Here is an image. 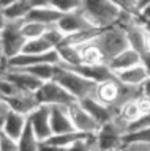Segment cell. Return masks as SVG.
<instances>
[{
  "label": "cell",
  "mask_w": 150,
  "mask_h": 151,
  "mask_svg": "<svg viewBox=\"0 0 150 151\" xmlns=\"http://www.w3.org/2000/svg\"><path fill=\"white\" fill-rule=\"evenodd\" d=\"M81 9L98 28H106L114 24H119L125 13L111 0H82Z\"/></svg>",
  "instance_id": "obj_1"
},
{
  "label": "cell",
  "mask_w": 150,
  "mask_h": 151,
  "mask_svg": "<svg viewBox=\"0 0 150 151\" xmlns=\"http://www.w3.org/2000/svg\"><path fill=\"white\" fill-rule=\"evenodd\" d=\"M93 42L98 46L103 58H104L106 65L114 58L117 54H120L122 50L128 49V38H126L125 28L120 24H114L111 27L101 28L98 32V35L93 38Z\"/></svg>",
  "instance_id": "obj_2"
},
{
  "label": "cell",
  "mask_w": 150,
  "mask_h": 151,
  "mask_svg": "<svg viewBox=\"0 0 150 151\" xmlns=\"http://www.w3.org/2000/svg\"><path fill=\"white\" fill-rule=\"evenodd\" d=\"M54 80H57L76 101H81L84 98H88V96L95 94L96 82L84 77L79 73H76V71L70 69L60 63L57 65V69H55Z\"/></svg>",
  "instance_id": "obj_3"
},
{
  "label": "cell",
  "mask_w": 150,
  "mask_h": 151,
  "mask_svg": "<svg viewBox=\"0 0 150 151\" xmlns=\"http://www.w3.org/2000/svg\"><path fill=\"white\" fill-rule=\"evenodd\" d=\"M128 124L122 121L119 116H114V120L101 124L100 129L95 132V143L98 151H117L123 145V135Z\"/></svg>",
  "instance_id": "obj_4"
},
{
  "label": "cell",
  "mask_w": 150,
  "mask_h": 151,
  "mask_svg": "<svg viewBox=\"0 0 150 151\" xmlns=\"http://www.w3.org/2000/svg\"><path fill=\"white\" fill-rule=\"evenodd\" d=\"M21 24H22V21H7L2 33H0L3 57H5L7 60L19 55L22 52V49H24L27 38L24 36V33H22Z\"/></svg>",
  "instance_id": "obj_5"
},
{
  "label": "cell",
  "mask_w": 150,
  "mask_h": 151,
  "mask_svg": "<svg viewBox=\"0 0 150 151\" xmlns=\"http://www.w3.org/2000/svg\"><path fill=\"white\" fill-rule=\"evenodd\" d=\"M35 93L40 104L46 106H71L73 102H76V99L54 79L43 82Z\"/></svg>",
  "instance_id": "obj_6"
},
{
  "label": "cell",
  "mask_w": 150,
  "mask_h": 151,
  "mask_svg": "<svg viewBox=\"0 0 150 151\" xmlns=\"http://www.w3.org/2000/svg\"><path fill=\"white\" fill-rule=\"evenodd\" d=\"M55 25L65 33V36L74 35V33H79V32H87V30L98 28L90 22V19L86 16V13L81 8L74 9V11H70V13H63Z\"/></svg>",
  "instance_id": "obj_7"
},
{
  "label": "cell",
  "mask_w": 150,
  "mask_h": 151,
  "mask_svg": "<svg viewBox=\"0 0 150 151\" xmlns=\"http://www.w3.org/2000/svg\"><path fill=\"white\" fill-rule=\"evenodd\" d=\"M27 123L33 129L36 137L43 142L52 134L51 129V106L46 104H40L33 112H30L27 115Z\"/></svg>",
  "instance_id": "obj_8"
},
{
  "label": "cell",
  "mask_w": 150,
  "mask_h": 151,
  "mask_svg": "<svg viewBox=\"0 0 150 151\" xmlns=\"http://www.w3.org/2000/svg\"><path fill=\"white\" fill-rule=\"evenodd\" d=\"M147 112H150V99L141 93L138 98H134V99H131V101H128L126 104H123V106L117 110V116H119L122 121H125L130 127V124H133L134 121H138L139 118L142 115H145Z\"/></svg>",
  "instance_id": "obj_9"
},
{
  "label": "cell",
  "mask_w": 150,
  "mask_h": 151,
  "mask_svg": "<svg viewBox=\"0 0 150 151\" xmlns=\"http://www.w3.org/2000/svg\"><path fill=\"white\" fill-rule=\"evenodd\" d=\"M70 115H71V120H73V124L76 127V131L84 132V134H95L101 126L78 101L70 106Z\"/></svg>",
  "instance_id": "obj_10"
},
{
  "label": "cell",
  "mask_w": 150,
  "mask_h": 151,
  "mask_svg": "<svg viewBox=\"0 0 150 151\" xmlns=\"http://www.w3.org/2000/svg\"><path fill=\"white\" fill-rule=\"evenodd\" d=\"M3 76L14 85L17 91H36L40 88V85L43 83L40 79H36L35 76L29 74L27 71L21 68H10L8 66Z\"/></svg>",
  "instance_id": "obj_11"
},
{
  "label": "cell",
  "mask_w": 150,
  "mask_h": 151,
  "mask_svg": "<svg viewBox=\"0 0 150 151\" xmlns=\"http://www.w3.org/2000/svg\"><path fill=\"white\" fill-rule=\"evenodd\" d=\"M5 102L8 109L17 113H22V115H29L30 112H33L40 106V101L35 91H16L11 96L5 98Z\"/></svg>",
  "instance_id": "obj_12"
},
{
  "label": "cell",
  "mask_w": 150,
  "mask_h": 151,
  "mask_svg": "<svg viewBox=\"0 0 150 151\" xmlns=\"http://www.w3.org/2000/svg\"><path fill=\"white\" fill-rule=\"evenodd\" d=\"M81 106L86 109V110L90 113V115L95 118V120L100 123V124H106L114 120V116L117 115V112L114 109H111L109 106L103 104L101 101H98L95 96H88V98H84L81 101H78Z\"/></svg>",
  "instance_id": "obj_13"
},
{
  "label": "cell",
  "mask_w": 150,
  "mask_h": 151,
  "mask_svg": "<svg viewBox=\"0 0 150 151\" xmlns=\"http://www.w3.org/2000/svg\"><path fill=\"white\" fill-rule=\"evenodd\" d=\"M51 129L52 134L76 131L70 115V106H51Z\"/></svg>",
  "instance_id": "obj_14"
},
{
  "label": "cell",
  "mask_w": 150,
  "mask_h": 151,
  "mask_svg": "<svg viewBox=\"0 0 150 151\" xmlns=\"http://www.w3.org/2000/svg\"><path fill=\"white\" fill-rule=\"evenodd\" d=\"M25 126H27V115H22V113H17L11 110V109H8V112L5 113V116L2 120L0 131H3L5 134L14 137V139H19V135L25 129Z\"/></svg>",
  "instance_id": "obj_15"
},
{
  "label": "cell",
  "mask_w": 150,
  "mask_h": 151,
  "mask_svg": "<svg viewBox=\"0 0 150 151\" xmlns=\"http://www.w3.org/2000/svg\"><path fill=\"white\" fill-rule=\"evenodd\" d=\"M114 76L120 80V82H123L126 85H133V87H141V85L149 79L147 68L144 66L142 61L138 65H134V66H131V68L117 71V73H114Z\"/></svg>",
  "instance_id": "obj_16"
},
{
  "label": "cell",
  "mask_w": 150,
  "mask_h": 151,
  "mask_svg": "<svg viewBox=\"0 0 150 151\" xmlns=\"http://www.w3.org/2000/svg\"><path fill=\"white\" fill-rule=\"evenodd\" d=\"M141 61H142V57H141L139 52L131 49V47H128V49L122 50L120 54H117L114 58L107 63V66L111 68L112 73H117V71L131 68V66L138 65V63H141Z\"/></svg>",
  "instance_id": "obj_17"
},
{
  "label": "cell",
  "mask_w": 150,
  "mask_h": 151,
  "mask_svg": "<svg viewBox=\"0 0 150 151\" xmlns=\"http://www.w3.org/2000/svg\"><path fill=\"white\" fill-rule=\"evenodd\" d=\"M62 14L63 13H59L57 9H54L52 6H36V8L30 9V13L27 14L25 19L36 21L40 24H44V25H55Z\"/></svg>",
  "instance_id": "obj_18"
},
{
  "label": "cell",
  "mask_w": 150,
  "mask_h": 151,
  "mask_svg": "<svg viewBox=\"0 0 150 151\" xmlns=\"http://www.w3.org/2000/svg\"><path fill=\"white\" fill-rule=\"evenodd\" d=\"M76 46L79 47V54H81V60L84 65H106L100 49L93 42V40L82 42V44H76Z\"/></svg>",
  "instance_id": "obj_19"
},
{
  "label": "cell",
  "mask_w": 150,
  "mask_h": 151,
  "mask_svg": "<svg viewBox=\"0 0 150 151\" xmlns=\"http://www.w3.org/2000/svg\"><path fill=\"white\" fill-rule=\"evenodd\" d=\"M59 58H60V65L63 66H78L82 65L81 60V54H79V47L71 42H63L62 46H59L57 49Z\"/></svg>",
  "instance_id": "obj_20"
},
{
  "label": "cell",
  "mask_w": 150,
  "mask_h": 151,
  "mask_svg": "<svg viewBox=\"0 0 150 151\" xmlns=\"http://www.w3.org/2000/svg\"><path fill=\"white\" fill-rule=\"evenodd\" d=\"M30 9L32 5L29 0H17L10 6H7L5 9H2V13L7 21H24L27 14L30 13Z\"/></svg>",
  "instance_id": "obj_21"
},
{
  "label": "cell",
  "mask_w": 150,
  "mask_h": 151,
  "mask_svg": "<svg viewBox=\"0 0 150 151\" xmlns=\"http://www.w3.org/2000/svg\"><path fill=\"white\" fill-rule=\"evenodd\" d=\"M41 140L36 137L33 129L27 123L25 129L22 131V134L17 139V151H40Z\"/></svg>",
  "instance_id": "obj_22"
},
{
  "label": "cell",
  "mask_w": 150,
  "mask_h": 151,
  "mask_svg": "<svg viewBox=\"0 0 150 151\" xmlns=\"http://www.w3.org/2000/svg\"><path fill=\"white\" fill-rule=\"evenodd\" d=\"M84 135H87V134H84V132H79V131H73V132H63V134H51L46 140V143H49V145H54V146H59V148H68L70 145H73L76 140L79 139H82Z\"/></svg>",
  "instance_id": "obj_23"
},
{
  "label": "cell",
  "mask_w": 150,
  "mask_h": 151,
  "mask_svg": "<svg viewBox=\"0 0 150 151\" xmlns=\"http://www.w3.org/2000/svg\"><path fill=\"white\" fill-rule=\"evenodd\" d=\"M49 50H54V47L49 44V41L44 36H40V38L27 40L21 54H43V52H49Z\"/></svg>",
  "instance_id": "obj_24"
},
{
  "label": "cell",
  "mask_w": 150,
  "mask_h": 151,
  "mask_svg": "<svg viewBox=\"0 0 150 151\" xmlns=\"http://www.w3.org/2000/svg\"><path fill=\"white\" fill-rule=\"evenodd\" d=\"M22 27V33L27 40H32V38H40L43 36L46 30L51 27V25H44V24H40L36 21H30V19H24L21 24Z\"/></svg>",
  "instance_id": "obj_25"
},
{
  "label": "cell",
  "mask_w": 150,
  "mask_h": 151,
  "mask_svg": "<svg viewBox=\"0 0 150 151\" xmlns=\"http://www.w3.org/2000/svg\"><path fill=\"white\" fill-rule=\"evenodd\" d=\"M48 3L59 13H70L81 8L82 0H48Z\"/></svg>",
  "instance_id": "obj_26"
},
{
  "label": "cell",
  "mask_w": 150,
  "mask_h": 151,
  "mask_svg": "<svg viewBox=\"0 0 150 151\" xmlns=\"http://www.w3.org/2000/svg\"><path fill=\"white\" fill-rule=\"evenodd\" d=\"M43 36L49 41V44L52 46L54 49H57L59 46H62L65 42V33L60 30L57 25H51L48 30H46V33Z\"/></svg>",
  "instance_id": "obj_27"
},
{
  "label": "cell",
  "mask_w": 150,
  "mask_h": 151,
  "mask_svg": "<svg viewBox=\"0 0 150 151\" xmlns=\"http://www.w3.org/2000/svg\"><path fill=\"white\" fill-rule=\"evenodd\" d=\"M128 140H141V142H150V126L141 127L136 131H130L123 135V142Z\"/></svg>",
  "instance_id": "obj_28"
},
{
  "label": "cell",
  "mask_w": 150,
  "mask_h": 151,
  "mask_svg": "<svg viewBox=\"0 0 150 151\" xmlns=\"http://www.w3.org/2000/svg\"><path fill=\"white\" fill-rule=\"evenodd\" d=\"M0 151H17V139L0 131Z\"/></svg>",
  "instance_id": "obj_29"
},
{
  "label": "cell",
  "mask_w": 150,
  "mask_h": 151,
  "mask_svg": "<svg viewBox=\"0 0 150 151\" xmlns=\"http://www.w3.org/2000/svg\"><path fill=\"white\" fill-rule=\"evenodd\" d=\"M123 151H150V142H141V140H128L122 145Z\"/></svg>",
  "instance_id": "obj_30"
},
{
  "label": "cell",
  "mask_w": 150,
  "mask_h": 151,
  "mask_svg": "<svg viewBox=\"0 0 150 151\" xmlns=\"http://www.w3.org/2000/svg\"><path fill=\"white\" fill-rule=\"evenodd\" d=\"M16 91L17 90L14 88V85H13L3 74H0V94H2L3 98H8V96H11V94L16 93Z\"/></svg>",
  "instance_id": "obj_31"
},
{
  "label": "cell",
  "mask_w": 150,
  "mask_h": 151,
  "mask_svg": "<svg viewBox=\"0 0 150 151\" xmlns=\"http://www.w3.org/2000/svg\"><path fill=\"white\" fill-rule=\"evenodd\" d=\"M147 126H150V112H147L145 115H142L138 121H134L133 124H130V127H128V131H126V132L141 129V127H147Z\"/></svg>",
  "instance_id": "obj_32"
},
{
  "label": "cell",
  "mask_w": 150,
  "mask_h": 151,
  "mask_svg": "<svg viewBox=\"0 0 150 151\" xmlns=\"http://www.w3.org/2000/svg\"><path fill=\"white\" fill-rule=\"evenodd\" d=\"M111 2H112V3H115L117 6L122 8L123 11H130V13H139V11H134V9L131 8L128 3H126V0H111Z\"/></svg>",
  "instance_id": "obj_33"
},
{
  "label": "cell",
  "mask_w": 150,
  "mask_h": 151,
  "mask_svg": "<svg viewBox=\"0 0 150 151\" xmlns=\"http://www.w3.org/2000/svg\"><path fill=\"white\" fill-rule=\"evenodd\" d=\"M139 14L144 21H150V3H147L145 6H142L139 9Z\"/></svg>",
  "instance_id": "obj_34"
},
{
  "label": "cell",
  "mask_w": 150,
  "mask_h": 151,
  "mask_svg": "<svg viewBox=\"0 0 150 151\" xmlns=\"http://www.w3.org/2000/svg\"><path fill=\"white\" fill-rule=\"evenodd\" d=\"M141 91H142L144 96H147V98L150 99V77L145 80L142 85H141Z\"/></svg>",
  "instance_id": "obj_35"
},
{
  "label": "cell",
  "mask_w": 150,
  "mask_h": 151,
  "mask_svg": "<svg viewBox=\"0 0 150 151\" xmlns=\"http://www.w3.org/2000/svg\"><path fill=\"white\" fill-rule=\"evenodd\" d=\"M8 112V106H7V102H5V98L0 94V116H5V113Z\"/></svg>",
  "instance_id": "obj_36"
},
{
  "label": "cell",
  "mask_w": 150,
  "mask_h": 151,
  "mask_svg": "<svg viewBox=\"0 0 150 151\" xmlns=\"http://www.w3.org/2000/svg\"><path fill=\"white\" fill-rule=\"evenodd\" d=\"M142 63H144L145 68H147V73H149V77H150V52L142 55Z\"/></svg>",
  "instance_id": "obj_37"
},
{
  "label": "cell",
  "mask_w": 150,
  "mask_h": 151,
  "mask_svg": "<svg viewBox=\"0 0 150 151\" xmlns=\"http://www.w3.org/2000/svg\"><path fill=\"white\" fill-rule=\"evenodd\" d=\"M7 68H8V61H7V58H5V57H0V74L5 73Z\"/></svg>",
  "instance_id": "obj_38"
},
{
  "label": "cell",
  "mask_w": 150,
  "mask_h": 151,
  "mask_svg": "<svg viewBox=\"0 0 150 151\" xmlns=\"http://www.w3.org/2000/svg\"><path fill=\"white\" fill-rule=\"evenodd\" d=\"M14 2H17V0H0V9H5L7 6H10Z\"/></svg>",
  "instance_id": "obj_39"
},
{
  "label": "cell",
  "mask_w": 150,
  "mask_h": 151,
  "mask_svg": "<svg viewBox=\"0 0 150 151\" xmlns=\"http://www.w3.org/2000/svg\"><path fill=\"white\" fill-rule=\"evenodd\" d=\"M5 24H7V19H5V16H3L2 9H0V33H2L3 27H5Z\"/></svg>",
  "instance_id": "obj_40"
},
{
  "label": "cell",
  "mask_w": 150,
  "mask_h": 151,
  "mask_svg": "<svg viewBox=\"0 0 150 151\" xmlns=\"http://www.w3.org/2000/svg\"><path fill=\"white\" fill-rule=\"evenodd\" d=\"M0 57H3V50H2V41H0Z\"/></svg>",
  "instance_id": "obj_41"
},
{
  "label": "cell",
  "mask_w": 150,
  "mask_h": 151,
  "mask_svg": "<svg viewBox=\"0 0 150 151\" xmlns=\"http://www.w3.org/2000/svg\"><path fill=\"white\" fill-rule=\"evenodd\" d=\"M2 120H3V118H2V116H0V127H2Z\"/></svg>",
  "instance_id": "obj_42"
},
{
  "label": "cell",
  "mask_w": 150,
  "mask_h": 151,
  "mask_svg": "<svg viewBox=\"0 0 150 151\" xmlns=\"http://www.w3.org/2000/svg\"><path fill=\"white\" fill-rule=\"evenodd\" d=\"M149 52H150V41H149Z\"/></svg>",
  "instance_id": "obj_43"
},
{
  "label": "cell",
  "mask_w": 150,
  "mask_h": 151,
  "mask_svg": "<svg viewBox=\"0 0 150 151\" xmlns=\"http://www.w3.org/2000/svg\"><path fill=\"white\" fill-rule=\"evenodd\" d=\"M117 151H123V150H122V148H120V150H117Z\"/></svg>",
  "instance_id": "obj_44"
}]
</instances>
